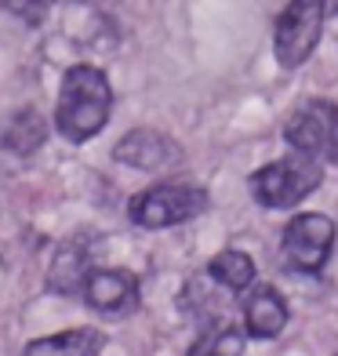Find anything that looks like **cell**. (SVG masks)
<instances>
[{
	"label": "cell",
	"instance_id": "ba28073f",
	"mask_svg": "<svg viewBox=\"0 0 338 356\" xmlns=\"http://www.w3.org/2000/svg\"><path fill=\"white\" fill-rule=\"evenodd\" d=\"M84 298L99 313H131L138 305V280L124 269H91L84 280Z\"/></svg>",
	"mask_w": 338,
	"mask_h": 356
},
{
	"label": "cell",
	"instance_id": "9c48e42d",
	"mask_svg": "<svg viewBox=\"0 0 338 356\" xmlns=\"http://www.w3.org/2000/svg\"><path fill=\"white\" fill-rule=\"evenodd\" d=\"M244 327L251 338H277L287 327V302L277 287H255L244 302Z\"/></svg>",
	"mask_w": 338,
	"mask_h": 356
},
{
	"label": "cell",
	"instance_id": "5b68a950",
	"mask_svg": "<svg viewBox=\"0 0 338 356\" xmlns=\"http://www.w3.org/2000/svg\"><path fill=\"white\" fill-rule=\"evenodd\" d=\"M320 33H324V4L316 0H298L287 4L273 29V51L284 70H298L305 58L316 51Z\"/></svg>",
	"mask_w": 338,
	"mask_h": 356
},
{
	"label": "cell",
	"instance_id": "8fae6325",
	"mask_svg": "<svg viewBox=\"0 0 338 356\" xmlns=\"http://www.w3.org/2000/svg\"><path fill=\"white\" fill-rule=\"evenodd\" d=\"M44 138H47V124L33 106L19 109L4 127V149L15 153V156H33L44 145Z\"/></svg>",
	"mask_w": 338,
	"mask_h": 356
},
{
	"label": "cell",
	"instance_id": "6da1fadb",
	"mask_svg": "<svg viewBox=\"0 0 338 356\" xmlns=\"http://www.w3.org/2000/svg\"><path fill=\"white\" fill-rule=\"evenodd\" d=\"M113 113V88L102 70L95 66H70L58 88L55 124L70 142H88L99 135Z\"/></svg>",
	"mask_w": 338,
	"mask_h": 356
},
{
	"label": "cell",
	"instance_id": "4fadbf2b",
	"mask_svg": "<svg viewBox=\"0 0 338 356\" xmlns=\"http://www.w3.org/2000/svg\"><path fill=\"white\" fill-rule=\"evenodd\" d=\"M88 251H80L77 244H66L55 262H51V273H47V284H51V291H58V295H77V291H84V280H88Z\"/></svg>",
	"mask_w": 338,
	"mask_h": 356
},
{
	"label": "cell",
	"instance_id": "8992f818",
	"mask_svg": "<svg viewBox=\"0 0 338 356\" xmlns=\"http://www.w3.org/2000/svg\"><path fill=\"white\" fill-rule=\"evenodd\" d=\"M335 248V222L328 215H295L280 236V258L295 273H320Z\"/></svg>",
	"mask_w": 338,
	"mask_h": 356
},
{
	"label": "cell",
	"instance_id": "3957f363",
	"mask_svg": "<svg viewBox=\"0 0 338 356\" xmlns=\"http://www.w3.org/2000/svg\"><path fill=\"white\" fill-rule=\"evenodd\" d=\"M127 211H131V222H138L142 229H171V225L193 222L207 211V193L186 182H160L142 189L127 204Z\"/></svg>",
	"mask_w": 338,
	"mask_h": 356
},
{
	"label": "cell",
	"instance_id": "52a82bcc",
	"mask_svg": "<svg viewBox=\"0 0 338 356\" xmlns=\"http://www.w3.org/2000/svg\"><path fill=\"white\" fill-rule=\"evenodd\" d=\"M113 156L120 164H131L138 171H171L182 164V145L160 135V131H150V127H138V131L124 135L117 145H113Z\"/></svg>",
	"mask_w": 338,
	"mask_h": 356
},
{
	"label": "cell",
	"instance_id": "277c9868",
	"mask_svg": "<svg viewBox=\"0 0 338 356\" xmlns=\"http://www.w3.org/2000/svg\"><path fill=\"white\" fill-rule=\"evenodd\" d=\"M284 138L291 153L309 160H331L338 164V106L313 99L302 102L284 124Z\"/></svg>",
	"mask_w": 338,
	"mask_h": 356
},
{
	"label": "cell",
	"instance_id": "7a4b0ae2",
	"mask_svg": "<svg viewBox=\"0 0 338 356\" xmlns=\"http://www.w3.org/2000/svg\"><path fill=\"white\" fill-rule=\"evenodd\" d=\"M320 182H324L320 160L287 153L284 160H273V164L255 171L248 178V189L262 207H269V211H287V207L302 204Z\"/></svg>",
	"mask_w": 338,
	"mask_h": 356
},
{
	"label": "cell",
	"instance_id": "5bb4252c",
	"mask_svg": "<svg viewBox=\"0 0 338 356\" xmlns=\"http://www.w3.org/2000/svg\"><path fill=\"white\" fill-rule=\"evenodd\" d=\"M244 346H248L244 331L218 327V331H211V334H204L200 342H193L189 356H244Z\"/></svg>",
	"mask_w": 338,
	"mask_h": 356
},
{
	"label": "cell",
	"instance_id": "7c38bea8",
	"mask_svg": "<svg viewBox=\"0 0 338 356\" xmlns=\"http://www.w3.org/2000/svg\"><path fill=\"white\" fill-rule=\"evenodd\" d=\"M207 277L218 287H225L230 295H240V291H248L255 284V262H251V254L230 248V251H218L207 262Z\"/></svg>",
	"mask_w": 338,
	"mask_h": 356
},
{
	"label": "cell",
	"instance_id": "30bf717a",
	"mask_svg": "<svg viewBox=\"0 0 338 356\" xmlns=\"http://www.w3.org/2000/svg\"><path fill=\"white\" fill-rule=\"evenodd\" d=\"M102 349V334L95 327H73L29 342L22 356H95Z\"/></svg>",
	"mask_w": 338,
	"mask_h": 356
}]
</instances>
